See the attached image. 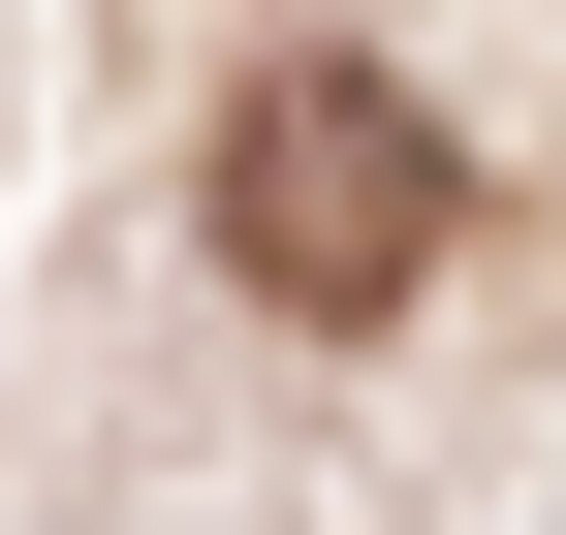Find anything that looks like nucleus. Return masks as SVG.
<instances>
[{
  "label": "nucleus",
  "instance_id": "nucleus-1",
  "mask_svg": "<svg viewBox=\"0 0 566 535\" xmlns=\"http://www.w3.org/2000/svg\"><path fill=\"white\" fill-rule=\"evenodd\" d=\"M441 221H472V158L378 95V63H252V95H221V252H252V315H409Z\"/></svg>",
  "mask_w": 566,
  "mask_h": 535
}]
</instances>
